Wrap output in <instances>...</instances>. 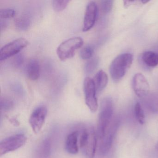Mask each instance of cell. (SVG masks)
<instances>
[{
  "label": "cell",
  "mask_w": 158,
  "mask_h": 158,
  "mask_svg": "<svg viewBox=\"0 0 158 158\" xmlns=\"http://www.w3.org/2000/svg\"><path fill=\"white\" fill-rule=\"evenodd\" d=\"M113 114L112 99L110 97L104 98L101 103L100 110L97 125V135L99 140L103 137L106 130L111 123Z\"/></svg>",
  "instance_id": "1"
},
{
  "label": "cell",
  "mask_w": 158,
  "mask_h": 158,
  "mask_svg": "<svg viewBox=\"0 0 158 158\" xmlns=\"http://www.w3.org/2000/svg\"><path fill=\"white\" fill-rule=\"evenodd\" d=\"M133 56L130 53H125L116 57L112 62L110 72L112 79L115 82L120 81L132 64Z\"/></svg>",
  "instance_id": "2"
},
{
  "label": "cell",
  "mask_w": 158,
  "mask_h": 158,
  "mask_svg": "<svg viewBox=\"0 0 158 158\" xmlns=\"http://www.w3.org/2000/svg\"><path fill=\"white\" fill-rule=\"evenodd\" d=\"M84 41L80 37L71 38L62 42L57 49L58 57L61 60L72 58L76 51L83 46Z\"/></svg>",
  "instance_id": "3"
},
{
  "label": "cell",
  "mask_w": 158,
  "mask_h": 158,
  "mask_svg": "<svg viewBox=\"0 0 158 158\" xmlns=\"http://www.w3.org/2000/svg\"><path fill=\"white\" fill-rule=\"evenodd\" d=\"M119 124V121L117 119L112 121L103 137L99 140V152L101 155H106L110 150L114 138L117 132Z\"/></svg>",
  "instance_id": "4"
},
{
  "label": "cell",
  "mask_w": 158,
  "mask_h": 158,
  "mask_svg": "<svg viewBox=\"0 0 158 158\" xmlns=\"http://www.w3.org/2000/svg\"><path fill=\"white\" fill-rule=\"evenodd\" d=\"M27 140L26 137L23 134L14 135L5 139L0 143V155L2 156L20 148L26 144Z\"/></svg>",
  "instance_id": "5"
},
{
  "label": "cell",
  "mask_w": 158,
  "mask_h": 158,
  "mask_svg": "<svg viewBox=\"0 0 158 158\" xmlns=\"http://www.w3.org/2000/svg\"><path fill=\"white\" fill-rule=\"evenodd\" d=\"M28 44V40L23 38L17 39L6 44L0 50V60H4L16 55Z\"/></svg>",
  "instance_id": "6"
},
{
  "label": "cell",
  "mask_w": 158,
  "mask_h": 158,
  "mask_svg": "<svg viewBox=\"0 0 158 158\" xmlns=\"http://www.w3.org/2000/svg\"><path fill=\"white\" fill-rule=\"evenodd\" d=\"M84 91L86 104L92 112L98 110V102L96 97V86L94 80L90 77H86L84 82Z\"/></svg>",
  "instance_id": "7"
},
{
  "label": "cell",
  "mask_w": 158,
  "mask_h": 158,
  "mask_svg": "<svg viewBox=\"0 0 158 158\" xmlns=\"http://www.w3.org/2000/svg\"><path fill=\"white\" fill-rule=\"evenodd\" d=\"M48 114V109L44 105L37 107L30 115L29 124L35 134H38L43 127Z\"/></svg>",
  "instance_id": "8"
},
{
  "label": "cell",
  "mask_w": 158,
  "mask_h": 158,
  "mask_svg": "<svg viewBox=\"0 0 158 158\" xmlns=\"http://www.w3.org/2000/svg\"><path fill=\"white\" fill-rule=\"evenodd\" d=\"M133 89L137 96L141 99L149 93V85L146 77L140 73L135 75L132 82Z\"/></svg>",
  "instance_id": "9"
},
{
  "label": "cell",
  "mask_w": 158,
  "mask_h": 158,
  "mask_svg": "<svg viewBox=\"0 0 158 158\" xmlns=\"http://www.w3.org/2000/svg\"><path fill=\"white\" fill-rule=\"evenodd\" d=\"M98 6L95 2L91 1L87 4L84 16L83 31L90 30L95 24L98 15Z\"/></svg>",
  "instance_id": "10"
},
{
  "label": "cell",
  "mask_w": 158,
  "mask_h": 158,
  "mask_svg": "<svg viewBox=\"0 0 158 158\" xmlns=\"http://www.w3.org/2000/svg\"><path fill=\"white\" fill-rule=\"evenodd\" d=\"M98 136L94 128H89V136L84 148L83 152L88 158H94L96 153Z\"/></svg>",
  "instance_id": "11"
},
{
  "label": "cell",
  "mask_w": 158,
  "mask_h": 158,
  "mask_svg": "<svg viewBox=\"0 0 158 158\" xmlns=\"http://www.w3.org/2000/svg\"><path fill=\"white\" fill-rule=\"evenodd\" d=\"M51 142L49 139H45L36 148L33 158H50L51 154Z\"/></svg>",
  "instance_id": "12"
},
{
  "label": "cell",
  "mask_w": 158,
  "mask_h": 158,
  "mask_svg": "<svg viewBox=\"0 0 158 158\" xmlns=\"http://www.w3.org/2000/svg\"><path fill=\"white\" fill-rule=\"evenodd\" d=\"M78 133L72 132L68 135L65 140V148L66 151L72 154H76L78 152Z\"/></svg>",
  "instance_id": "13"
},
{
  "label": "cell",
  "mask_w": 158,
  "mask_h": 158,
  "mask_svg": "<svg viewBox=\"0 0 158 158\" xmlns=\"http://www.w3.org/2000/svg\"><path fill=\"white\" fill-rule=\"evenodd\" d=\"M40 68L38 60L35 59L29 60L27 66V73L30 80H37L40 76Z\"/></svg>",
  "instance_id": "14"
},
{
  "label": "cell",
  "mask_w": 158,
  "mask_h": 158,
  "mask_svg": "<svg viewBox=\"0 0 158 158\" xmlns=\"http://www.w3.org/2000/svg\"><path fill=\"white\" fill-rule=\"evenodd\" d=\"M142 99L150 111L153 113L158 114V94L149 92Z\"/></svg>",
  "instance_id": "15"
},
{
  "label": "cell",
  "mask_w": 158,
  "mask_h": 158,
  "mask_svg": "<svg viewBox=\"0 0 158 158\" xmlns=\"http://www.w3.org/2000/svg\"><path fill=\"white\" fill-rule=\"evenodd\" d=\"M141 62L148 67H154L158 64V56L153 51H146L140 56Z\"/></svg>",
  "instance_id": "16"
},
{
  "label": "cell",
  "mask_w": 158,
  "mask_h": 158,
  "mask_svg": "<svg viewBox=\"0 0 158 158\" xmlns=\"http://www.w3.org/2000/svg\"><path fill=\"white\" fill-rule=\"evenodd\" d=\"M93 80L97 91H101L103 90L107 86L108 82V77L105 72L102 70H100L96 74Z\"/></svg>",
  "instance_id": "17"
},
{
  "label": "cell",
  "mask_w": 158,
  "mask_h": 158,
  "mask_svg": "<svg viewBox=\"0 0 158 158\" xmlns=\"http://www.w3.org/2000/svg\"><path fill=\"white\" fill-rule=\"evenodd\" d=\"M31 23V17L28 15H23L15 21V27L20 31H25L28 29Z\"/></svg>",
  "instance_id": "18"
},
{
  "label": "cell",
  "mask_w": 158,
  "mask_h": 158,
  "mask_svg": "<svg viewBox=\"0 0 158 158\" xmlns=\"http://www.w3.org/2000/svg\"><path fill=\"white\" fill-rule=\"evenodd\" d=\"M99 60L97 57L89 59L86 63L85 67V72L87 74L92 73L98 67Z\"/></svg>",
  "instance_id": "19"
},
{
  "label": "cell",
  "mask_w": 158,
  "mask_h": 158,
  "mask_svg": "<svg viewBox=\"0 0 158 158\" xmlns=\"http://www.w3.org/2000/svg\"><path fill=\"white\" fill-rule=\"evenodd\" d=\"M135 113L138 122L141 124H144L145 123V115L144 111L139 102H137L135 105Z\"/></svg>",
  "instance_id": "20"
},
{
  "label": "cell",
  "mask_w": 158,
  "mask_h": 158,
  "mask_svg": "<svg viewBox=\"0 0 158 158\" xmlns=\"http://www.w3.org/2000/svg\"><path fill=\"white\" fill-rule=\"evenodd\" d=\"M94 48L91 45L85 46L80 51V56L83 60H89L91 59L94 53Z\"/></svg>",
  "instance_id": "21"
},
{
  "label": "cell",
  "mask_w": 158,
  "mask_h": 158,
  "mask_svg": "<svg viewBox=\"0 0 158 158\" xmlns=\"http://www.w3.org/2000/svg\"><path fill=\"white\" fill-rule=\"evenodd\" d=\"M1 109L2 110L7 111L10 110L14 107V102L10 98L6 97H2L1 98Z\"/></svg>",
  "instance_id": "22"
},
{
  "label": "cell",
  "mask_w": 158,
  "mask_h": 158,
  "mask_svg": "<svg viewBox=\"0 0 158 158\" xmlns=\"http://www.w3.org/2000/svg\"><path fill=\"white\" fill-rule=\"evenodd\" d=\"M15 10L11 8H4L0 10L1 19H7L13 18L15 15Z\"/></svg>",
  "instance_id": "23"
},
{
  "label": "cell",
  "mask_w": 158,
  "mask_h": 158,
  "mask_svg": "<svg viewBox=\"0 0 158 158\" xmlns=\"http://www.w3.org/2000/svg\"><path fill=\"white\" fill-rule=\"evenodd\" d=\"M69 2H70L69 1H66V0L65 1L54 0L52 2V7L54 10L56 11H61L67 7Z\"/></svg>",
  "instance_id": "24"
},
{
  "label": "cell",
  "mask_w": 158,
  "mask_h": 158,
  "mask_svg": "<svg viewBox=\"0 0 158 158\" xmlns=\"http://www.w3.org/2000/svg\"><path fill=\"white\" fill-rule=\"evenodd\" d=\"M10 87L12 91L17 95L23 96L24 94V89L23 85L19 82H12L10 85Z\"/></svg>",
  "instance_id": "25"
},
{
  "label": "cell",
  "mask_w": 158,
  "mask_h": 158,
  "mask_svg": "<svg viewBox=\"0 0 158 158\" xmlns=\"http://www.w3.org/2000/svg\"><path fill=\"white\" fill-rule=\"evenodd\" d=\"M113 1H102L101 2V8L102 10L104 13H108L110 12L112 9Z\"/></svg>",
  "instance_id": "26"
},
{
  "label": "cell",
  "mask_w": 158,
  "mask_h": 158,
  "mask_svg": "<svg viewBox=\"0 0 158 158\" xmlns=\"http://www.w3.org/2000/svg\"><path fill=\"white\" fill-rule=\"evenodd\" d=\"M24 62V56L21 53H18L15 55L13 61L14 66L16 68H19L22 66Z\"/></svg>",
  "instance_id": "27"
},
{
  "label": "cell",
  "mask_w": 158,
  "mask_h": 158,
  "mask_svg": "<svg viewBox=\"0 0 158 158\" xmlns=\"http://www.w3.org/2000/svg\"><path fill=\"white\" fill-rule=\"evenodd\" d=\"M7 22L5 19H1V31L4 30L7 27Z\"/></svg>",
  "instance_id": "28"
},
{
  "label": "cell",
  "mask_w": 158,
  "mask_h": 158,
  "mask_svg": "<svg viewBox=\"0 0 158 158\" xmlns=\"http://www.w3.org/2000/svg\"><path fill=\"white\" fill-rule=\"evenodd\" d=\"M154 50H155V51L154 52L157 53V55H158V46H157L156 47H155V48H154Z\"/></svg>",
  "instance_id": "29"
},
{
  "label": "cell",
  "mask_w": 158,
  "mask_h": 158,
  "mask_svg": "<svg viewBox=\"0 0 158 158\" xmlns=\"http://www.w3.org/2000/svg\"><path fill=\"white\" fill-rule=\"evenodd\" d=\"M156 149L157 151H158V142L157 143L156 145Z\"/></svg>",
  "instance_id": "30"
}]
</instances>
